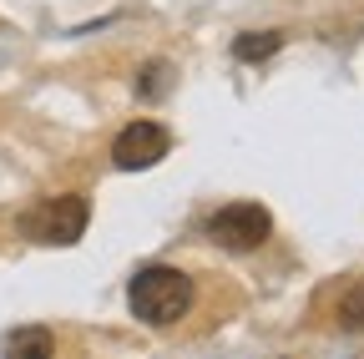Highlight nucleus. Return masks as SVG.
Listing matches in <instances>:
<instances>
[{
  "instance_id": "1",
  "label": "nucleus",
  "mask_w": 364,
  "mask_h": 359,
  "mask_svg": "<svg viewBox=\"0 0 364 359\" xmlns=\"http://www.w3.org/2000/svg\"><path fill=\"white\" fill-rule=\"evenodd\" d=\"M127 309H132V319H142L147 329H172L177 319H188V309H193V279L172 263H152L127 284Z\"/></svg>"
},
{
  "instance_id": "2",
  "label": "nucleus",
  "mask_w": 364,
  "mask_h": 359,
  "mask_svg": "<svg viewBox=\"0 0 364 359\" xmlns=\"http://www.w3.org/2000/svg\"><path fill=\"white\" fill-rule=\"evenodd\" d=\"M86 223H91V203L81 193H61V198H46L26 213V238L31 243H46V248H71L81 243L86 233Z\"/></svg>"
},
{
  "instance_id": "3",
  "label": "nucleus",
  "mask_w": 364,
  "mask_h": 359,
  "mask_svg": "<svg viewBox=\"0 0 364 359\" xmlns=\"http://www.w3.org/2000/svg\"><path fill=\"white\" fill-rule=\"evenodd\" d=\"M268 233H273V218L258 203H228L208 218V238L228 253H253L268 243Z\"/></svg>"
},
{
  "instance_id": "4",
  "label": "nucleus",
  "mask_w": 364,
  "mask_h": 359,
  "mask_svg": "<svg viewBox=\"0 0 364 359\" xmlns=\"http://www.w3.org/2000/svg\"><path fill=\"white\" fill-rule=\"evenodd\" d=\"M167 152H172V132L162 122H132V127L117 132V142H112V162L122 172H147Z\"/></svg>"
},
{
  "instance_id": "5",
  "label": "nucleus",
  "mask_w": 364,
  "mask_h": 359,
  "mask_svg": "<svg viewBox=\"0 0 364 359\" xmlns=\"http://www.w3.org/2000/svg\"><path fill=\"white\" fill-rule=\"evenodd\" d=\"M284 51V31H243L238 41H233V56L238 61H268V56H279Z\"/></svg>"
},
{
  "instance_id": "6",
  "label": "nucleus",
  "mask_w": 364,
  "mask_h": 359,
  "mask_svg": "<svg viewBox=\"0 0 364 359\" xmlns=\"http://www.w3.org/2000/svg\"><path fill=\"white\" fill-rule=\"evenodd\" d=\"M51 349H56L51 329H16V334H6V354H16V359H46Z\"/></svg>"
},
{
  "instance_id": "7",
  "label": "nucleus",
  "mask_w": 364,
  "mask_h": 359,
  "mask_svg": "<svg viewBox=\"0 0 364 359\" xmlns=\"http://www.w3.org/2000/svg\"><path fill=\"white\" fill-rule=\"evenodd\" d=\"M167 86H172V66L167 61H147L142 76H136V97H142V102H162Z\"/></svg>"
},
{
  "instance_id": "8",
  "label": "nucleus",
  "mask_w": 364,
  "mask_h": 359,
  "mask_svg": "<svg viewBox=\"0 0 364 359\" xmlns=\"http://www.w3.org/2000/svg\"><path fill=\"white\" fill-rule=\"evenodd\" d=\"M339 324L349 334H364V284H354L344 299H339Z\"/></svg>"
}]
</instances>
